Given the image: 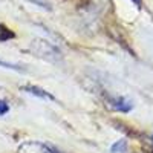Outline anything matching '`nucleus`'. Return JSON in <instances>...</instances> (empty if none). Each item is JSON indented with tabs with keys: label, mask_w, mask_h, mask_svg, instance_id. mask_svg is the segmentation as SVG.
<instances>
[{
	"label": "nucleus",
	"mask_w": 153,
	"mask_h": 153,
	"mask_svg": "<svg viewBox=\"0 0 153 153\" xmlns=\"http://www.w3.org/2000/svg\"><path fill=\"white\" fill-rule=\"evenodd\" d=\"M110 152L112 153H126L127 152V141L121 139V141H117L112 147H110Z\"/></svg>",
	"instance_id": "5"
},
{
	"label": "nucleus",
	"mask_w": 153,
	"mask_h": 153,
	"mask_svg": "<svg viewBox=\"0 0 153 153\" xmlns=\"http://www.w3.org/2000/svg\"><path fill=\"white\" fill-rule=\"evenodd\" d=\"M29 51L35 57H40V58L48 60V61H57V60L61 58L60 51L54 45H51L49 42H46V40H34L31 43Z\"/></svg>",
	"instance_id": "1"
},
{
	"label": "nucleus",
	"mask_w": 153,
	"mask_h": 153,
	"mask_svg": "<svg viewBox=\"0 0 153 153\" xmlns=\"http://www.w3.org/2000/svg\"><path fill=\"white\" fill-rule=\"evenodd\" d=\"M19 152L20 153H54L55 152V147L48 146V144H42V143L31 141V143L22 144L20 149H19Z\"/></svg>",
	"instance_id": "2"
},
{
	"label": "nucleus",
	"mask_w": 153,
	"mask_h": 153,
	"mask_svg": "<svg viewBox=\"0 0 153 153\" xmlns=\"http://www.w3.org/2000/svg\"><path fill=\"white\" fill-rule=\"evenodd\" d=\"M109 104L113 110H118V112H129L133 109V103L130 100H127L124 97H118V98H110L109 100Z\"/></svg>",
	"instance_id": "4"
},
{
	"label": "nucleus",
	"mask_w": 153,
	"mask_h": 153,
	"mask_svg": "<svg viewBox=\"0 0 153 153\" xmlns=\"http://www.w3.org/2000/svg\"><path fill=\"white\" fill-rule=\"evenodd\" d=\"M23 92L26 94H31L34 97H38V98H43V100H49V101H55V97L51 94V92H46L45 89L42 87H37V86H32V84H28V86H22L20 87Z\"/></svg>",
	"instance_id": "3"
},
{
	"label": "nucleus",
	"mask_w": 153,
	"mask_h": 153,
	"mask_svg": "<svg viewBox=\"0 0 153 153\" xmlns=\"http://www.w3.org/2000/svg\"><path fill=\"white\" fill-rule=\"evenodd\" d=\"M152 139H153V138H152Z\"/></svg>",
	"instance_id": "10"
},
{
	"label": "nucleus",
	"mask_w": 153,
	"mask_h": 153,
	"mask_svg": "<svg viewBox=\"0 0 153 153\" xmlns=\"http://www.w3.org/2000/svg\"><path fill=\"white\" fill-rule=\"evenodd\" d=\"M132 2H133L138 8H141V6H143V0H132Z\"/></svg>",
	"instance_id": "8"
},
{
	"label": "nucleus",
	"mask_w": 153,
	"mask_h": 153,
	"mask_svg": "<svg viewBox=\"0 0 153 153\" xmlns=\"http://www.w3.org/2000/svg\"><path fill=\"white\" fill-rule=\"evenodd\" d=\"M0 66H5V68H8V69H14V71H23L22 68H19L17 65H12V63H8V61H3V60H0Z\"/></svg>",
	"instance_id": "7"
},
{
	"label": "nucleus",
	"mask_w": 153,
	"mask_h": 153,
	"mask_svg": "<svg viewBox=\"0 0 153 153\" xmlns=\"http://www.w3.org/2000/svg\"><path fill=\"white\" fill-rule=\"evenodd\" d=\"M9 112V104L6 103L5 100H0V117H3Z\"/></svg>",
	"instance_id": "6"
},
{
	"label": "nucleus",
	"mask_w": 153,
	"mask_h": 153,
	"mask_svg": "<svg viewBox=\"0 0 153 153\" xmlns=\"http://www.w3.org/2000/svg\"><path fill=\"white\" fill-rule=\"evenodd\" d=\"M54 153H61V152H58V150H57V149H55V152H54Z\"/></svg>",
	"instance_id": "9"
}]
</instances>
